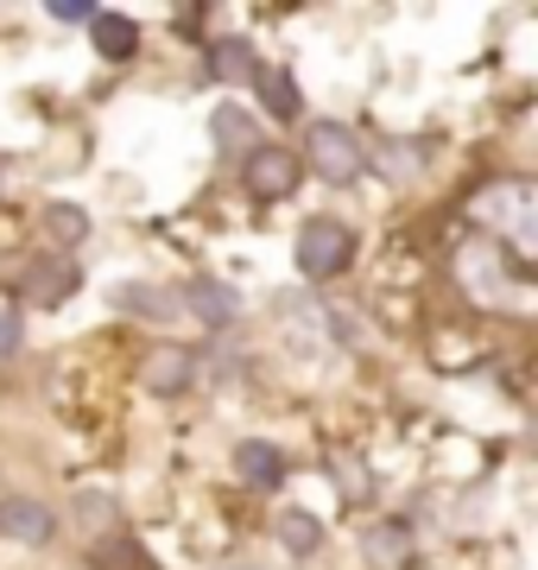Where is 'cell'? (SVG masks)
<instances>
[{"label":"cell","instance_id":"obj_1","mask_svg":"<svg viewBox=\"0 0 538 570\" xmlns=\"http://www.w3.org/2000/svg\"><path fill=\"white\" fill-rule=\"evenodd\" d=\"M355 254V235L336 216H311V223L298 228V273L305 279H336Z\"/></svg>","mask_w":538,"mask_h":570},{"label":"cell","instance_id":"obj_2","mask_svg":"<svg viewBox=\"0 0 538 570\" xmlns=\"http://www.w3.org/2000/svg\"><path fill=\"white\" fill-rule=\"evenodd\" d=\"M298 153L291 146H253L248 165H241V184H248V197H260V204H279V197H291V184H298Z\"/></svg>","mask_w":538,"mask_h":570},{"label":"cell","instance_id":"obj_3","mask_svg":"<svg viewBox=\"0 0 538 570\" xmlns=\"http://www.w3.org/2000/svg\"><path fill=\"white\" fill-rule=\"evenodd\" d=\"M305 146H311V165L323 171L330 184H355L361 178V146H355V134L349 127H336V121H317L311 134H305Z\"/></svg>","mask_w":538,"mask_h":570},{"label":"cell","instance_id":"obj_4","mask_svg":"<svg viewBox=\"0 0 538 570\" xmlns=\"http://www.w3.org/2000/svg\"><path fill=\"white\" fill-rule=\"evenodd\" d=\"M0 532H7V539H20V546H44V539L58 532V520H51V508H44V501L13 494V501H0Z\"/></svg>","mask_w":538,"mask_h":570},{"label":"cell","instance_id":"obj_5","mask_svg":"<svg viewBox=\"0 0 538 570\" xmlns=\"http://www.w3.org/2000/svg\"><path fill=\"white\" fill-rule=\"evenodd\" d=\"M89 32H96V51H102V58H133V51H140V26L121 20V13H96Z\"/></svg>","mask_w":538,"mask_h":570},{"label":"cell","instance_id":"obj_6","mask_svg":"<svg viewBox=\"0 0 538 570\" xmlns=\"http://www.w3.org/2000/svg\"><path fill=\"white\" fill-rule=\"evenodd\" d=\"M235 475L253 482V489H272V482L286 475V463H279V450H272V444H241V450H235Z\"/></svg>","mask_w":538,"mask_h":570},{"label":"cell","instance_id":"obj_7","mask_svg":"<svg viewBox=\"0 0 538 570\" xmlns=\"http://www.w3.org/2000/svg\"><path fill=\"white\" fill-rule=\"evenodd\" d=\"M190 311H197V317H203V324H228V317H235V292H228L222 279H190Z\"/></svg>","mask_w":538,"mask_h":570},{"label":"cell","instance_id":"obj_8","mask_svg":"<svg viewBox=\"0 0 538 570\" xmlns=\"http://www.w3.org/2000/svg\"><path fill=\"white\" fill-rule=\"evenodd\" d=\"M260 77V102H267V115H298V82L286 77V70H253Z\"/></svg>","mask_w":538,"mask_h":570},{"label":"cell","instance_id":"obj_9","mask_svg":"<svg viewBox=\"0 0 538 570\" xmlns=\"http://www.w3.org/2000/svg\"><path fill=\"white\" fill-rule=\"evenodd\" d=\"M146 381H152L159 393H178V387L190 381V355H185V348H171V355H159V362L146 367Z\"/></svg>","mask_w":538,"mask_h":570},{"label":"cell","instance_id":"obj_10","mask_svg":"<svg viewBox=\"0 0 538 570\" xmlns=\"http://www.w3.org/2000/svg\"><path fill=\"white\" fill-rule=\"evenodd\" d=\"M279 539H286V551H317L323 527H317L311 513H286V520H279Z\"/></svg>","mask_w":538,"mask_h":570},{"label":"cell","instance_id":"obj_11","mask_svg":"<svg viewBox=\"0 0 538 570\" xmlns=\"http://www.w3.org/2000/svg\"><path fill=\"white\" fill-rule=\"evenodd\" d=\"M70 285H77V279L58 266V273H39V279H32V298H39V305H63V292H70Z\"/></svg>","mask_w":538,"mask_h":570},{"label":"cell","instance_id":"obj_12","mask_svg":"<svg viewBox=\"0 0 538 570\" xmlns=\"http://www.w3.org/2000/svg\"><path fill=\"white\" fill-rule=\"evenodd\" d=\"M44 223H51V235H63V242H83L89 235V223H83V209H51V216H44Z\"/></svg>","mask_w":538,"mask_h":570},{"label":"cell","instance_id":"obj_13","mask_svg":"<svg viewBox=\"0 0 538 570\" xmlns=\"http://www.w3.org/2000/svg\"><path fill=\"white\" fill-rule=\"evenodd\" d=\"M216 140H248V121L235 108H216Z\"/></svg>","mask_w":538,"mask_h":570},{"label":"cell","instance_id":"obj_14","mask_svg":"<svg viewBox=\"0 0 538 570\" xmlns=\"http://www.w3.org/2000/svg\"><path fill=\"white\" fill-rule=\"evenodd\" d=\"M235 70H241V77H253V51H248V45L222 51V77H235Z\"/></svg>","mask_w":538,"mask_h":570},{"label":"cell","instance_id":"obj_15","mask_svg":"<svg viewBox=\"0 0 538 570\" xmlns=\"http://www.w3.org/2000/svg\"><path fill=\"white\" fill-rule=\"evenodd\" d=\"M13 348H20V317L0 311V355H13Z\"/></svg>","mask_w":538,"mask_h":570},{"label":"cell","instance_id":"obj_16","mask_svg":"<svg viewBox=\"0 0 538 570\" xmlns=\"http://www.w3.org/2000/svg\"><path fill=\"white\" fill-rule=\"evenodd\" d=\"M399 546H406L399 532H373V539H368V551H373V558H399Z\"/></svg>","mask_w":538,"mask_h":570}]
</instances>
